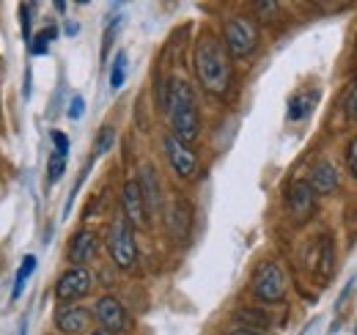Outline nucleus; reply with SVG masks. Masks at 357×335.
I'll return each mask as SVG.
<instances>
[{
    "instance_id": "15",
    "label": "nucleus",
    "mask_w": 357,
    "mask_h": 335,
    "mask_svg": "<svg viewBox=\"0 0 357 335\" xmlns=\"http://www.w3.org/2000/svg\"><path fill=\"white\" fill-rule=\"evenodd\" d=\"M190 225H192V207H190V201L174 198L171 211H168V231H171L176 239H187Z\"/></svg>"
},
{
    "instance_id": "8",
    "label": "nucleus",
    "mask_w": 357,
    "mask_h": 335,
    "mask_svg": "<svg viewBox=\"0 0 357 335\" xmlns=\"http://www.w3.org/2000/svg\"><path fill=\"white\" fill-rule=\"evenodd\" d=\"M165 154L171 160V168L176 170L181 179H192L198 173V157L190 149V143H181L174 135H165Z\"/></svg>"
},
{
    "instance_id": "20",
    "label": "nucleus",
    "mask_w": 357,
    "mask_h": 335,
    "mask_svg": "<svg viewBox=\"0 0 357 335\" xmlns=\"http://www.w3.org/2000/svg\"><path fill=\"white\" fill-rule=\"evenodd\" d=\"M127 77V52H119L116 55V64H113V75H110V85L113 88H121Z\"/></svg>"
},
{
    "instance_id": "9",
    "label": "nucleus",
    "mask_w": 357,
    "mask_h": 335,
    "mask_svg": "<svg viewBox=\"0 0 357 335\" xmlns=\"http://www.w3.org/2000/svg\"><path fill=\"white\" fill-rule=\"evenodd\" d=\"M313 207H316V193L311 190V184L308 181H294L289 187V211H291V217L297 223H303V220L311 217Z\"/></svg>"
},
{
    "instance_id": "26",
    "label": "nucleus",
    "mask_w": 357,
    "mask_h": 335,
    "mask_svg": "<svg viewBox=\"0 0 357 335\" xmlns=\"http://www.w3.org/2000/svg\"><path fill=\"white\" fill-rule=\"evenodd\" d=\"M256 8H259V17H261V20H272V17H275V11H278V6H275V3H259Z\"/></svg>"
},
{
    "instance_id": "5",
    "label": "nucleus",
    "mask_w": 357,
    "mask_h": 335,
    "mask_svg": "<svg viewBox=\"0 0 357 335\" xmlns=\"http://www.w3.org/2000/svg\"><path fill=\"white\" fill-rule=\"evenodd\" d=\"M223 36H225V47H228V52L234 58H248L256 50V44H259L256 25L250 20H245V17H231L225 22Z\"/></svg>"
},
{
    "instance_id": "2",
    "label": "nucleus",
    "mask_w": 357,
    "mask_h": 335,
    "mask_svg": "<svg viewBox=\"0 0 357 335\" xmlns=\"http://www.w3.org/2000/svg\"><path fill=\"white\" fill-rule=\"evenodd\" d=\"M165 107L171 116V135L178 137L181 143H192L201 132V116H198V102L192 94V85L181 77H174L168 83L165 94Z\"/></svg>"
},
{
    "instance_id": "10",
    "label": "nucleus",
    "mask_w": 357,
    "mask_h": 335,
    "mask_svg": "<svg viewBox=\"0 0 357 335\" xmlns=\"http://www.w3.org/2000/svg\"><path fill=\"white\" fill-rule=\"evenodd\" d=\"M308 267L319 275V281H330L333 275V267H335V251H333V239L330 237H321L316 245H313L311 255H308Z\"/></svg>"
},
{
    "instance_id": "16",
    "label": "nucleus",
    "mask_w": 357,
    "mask_h": 335,
    "mask_svg": "<svg viewBox=\"0 0 357 335\" xmlns=\"http://www.w3.org/2000/svg\"><path fill=\"white\" fill-rule=\"evenodd\" d=\"M311 190L313 193H333L338 187V176H335V168L330 163H319L311 170Z\"/></svg>"
},
{
    "instance_id": "18",
    "label": "nucleus",
    "mask_w": 357,
    "mask_h": 335,
    "mask_svg": "<svg viewBox=\"0 0 357 335\" xmlns=\"http://www.w3.org/2000/svg\"><path fill=\"white\" fill-rule=\"evenodd\" d=\"M36 269V255H25L22 258V264H20V269H17V281H14V292H11V299H17L22 289H25V283H28V278H31V272Z\"/></svg>"
},
{
    "instance_id": "1",
    "label": "nucleus",
    "mask_w": 357,
    "mask_h": 335,
    "mask_svg": "<svg viewBox=\"0 0 357 335\" xmlns=\"http://www.w3.org/2000/svg\"><path fill=\"white\" fill-rule=\"evenodd\" d=\"M195 75L204 85L206 94L223 96L231 85V66H228V52L212 34L201 36L195 44Z\"/></svg>"
},
{
    "instance_id": "13",
    "label": "nucleus",
    "mask_w": 357,
    "mask_h": 335,
    "mask_svg": "<svg viewBox=\"0 0 357 335\" xmlns=\"http://www.w3.org/2000/svg\"><path fill=\"white\" fill-rule=\"evenodd\" d=\"M121 201H124V217L132 225H146V201H143V193H140L137 181H127L124 184Z\"/></svg>"
},
{
    "instance_id": "28",
    "label": "nucleus",
    "mask_w": 357,
    "mask_h": 335,
    "mask_svg": "<svg viewBox=\"0 0 357 335\" xmlns=\"http://www.w3.org/2000/svg\"><path fill=\"white\" fill-rule=\"evenodd\" d=\"M55 36H58V31H55V28H45V31H42V34H39V36H36V39H39V42H52V39H55Z\"/></svg>"
},
{
    "instance_id": "6",
    "label": "nucleus",
    "mask_w": 357,
    "mask_h": 335,
    "mask_svg": "<svg viewBox=\"0 0 357 335\" xmlns=\"http://www.w3.org/2000/svg\"><path fill=\"white\" fill-rule=\"evenodd\" d=\"M93 313H96V322L102 325V330H107V333H113V335L127 333V330L132 327L130 313L124 311V305H121L116 297H99Z\"/></svg>"
},
{
    "instance_id": "24",
    "label": "nucleus",
    "mask_w": 357,
    "mask_h": 335,
    "mask_svg": "<svg viewBox=\"0 0 357 335\" xmlns=\"http://www.w3.org/2000/svg\"><path fill=\"white\" fill-rule=\"evenodd\" d=\"M344 107H347V116L357 119V80H355V85L349 88V94H347V102H344Z\"/></svg>"
},
{
    "instance_id": "22",
    "label": "nucleus",
    "mask_w": 357,
    "mask_h": 335,
    "mask_svg": "<svg viewBox=\"0 0 357 335\" xmlns=\"http://www.w3.org/2000/svg\"><path fill=\"white\" fill-rule=\"evenodd\" d=\"M113 137H116V132H113L110 126H105V129L99 132V140H96V154H105V151L113 146Z\"/></svg>"
},
{
    "instance_id": "32",
    "label": "nucleus",
    "mask_w": 357,
    "mask_h": 335,
    "mask_svg": "<svg viewBox=\"0 0 357 335\" xmlns=\"http://www.w3.org/2000/svg\"><path fill=\"white\" fill-rule=\"evenodd\" d=\"M20 335H25V330H20Z\"/></svg>"
},
{
    "instance_id": "31",
    "label": "nucleus",
    "mask_w": 357,
    "mask_h": 335,
    "mask_svg": "<svg viewBox=\"0 0 357 335\" xmlns=\"http://www.w3.org/2000/svg\"><path fill=\"white\" fill-rule=\"evenodd\" d=\"M91 335H113V333H107V330H93Z\"/></svg>"
},
{
    "instance_id": "23",
    "label": "nucleus",
    "mask_w": 357,
    "mask_h": 335,
    "mask_svg": "<svg viewBox=\"0 0 357 335\" xmlns=\"http://www.w3.org/2000/svg\"><path fill=\"white\" fill-rule=\"evenodd\" d=\"M52 143H55V154L66 157V151H69V137H66L61 129H55V132H52Z\"/></svg>"
},
{
    "instance_id": "21",
    "label": "nucleus",
    "mask_w": 357,
    "mask_h": 335,
    "mask_svg": "<svg viewBox=\"0 0 357 335\" xmlns=\"http://www.w3.org/2000/svg\"><path fill=\"white\" fill-rule=\"evenodd\" d=\"M63 170H66V157L52 154V157H50V163H47V179L55 184V181L63 176Z\"/></svg>"
},
{
    "instance_id": "7",
    "label": "nucleus",
    "mask_w": 357,
    "mask_h": 335,
    "mask_svg": "<svg viewBox=\"0 0 357 335\" xmlns=\"http://www.w3.org/2000/svg\"><path fill=\"white\" fill-rule=\"evenodd\" d=\"M89 292H91V275H89V269H83V267L66 269V272L58 278V283H55V297H58L61 302H75V299L86 297Z\"/></svg>"
},
{
    "instance_id": "19",
    "label": "nucleus",
    "mask_w": 357,
    "mask_h": 335,
    "mask_svg": "<svg viewBox=\"0 0 357 335\" xmlns=\"http://www.w3.org/2000/svg\"><path fill=\"white\" fill-rule=\"evenodd\" d=\"M311 99H316V94H308V96H294L291 99V105H289V119L291 121H300V119H305L308 113H311Z\"/></svg>"
},
{
    "instance_id": "3",
    "label": "nucleus",
    "mask_w": 357,
    "mask_h": 335,
    "mask_svg": "<svg viewBox=\"0 0 357 335\" xmlns=\"http://www.w3.org/2000/svg\"><path fill=\"white\" fill-rule=\"evenodd\" d=\"M107 251L110 258L116 261V267L121 269H130L137 261V245H135V234H132V223L119 214L110 225V234H107Z\"/></svg>"
},
{
    "instance_id": "4",
    "label": "nucleus",
    "mask_w": 357,
    "mask_h": 335,
    "mask_svg": "<svg viewBox=\"0 0 357 335\" xmlns=\"http://www.w3.org/2000/svg\"><path fill=\"white\" fill-rule=\"evenodd\" d=\"M253 294L261 302H280L286 297V272L280 269V264L275 261L259 264L253 275Z\"/></svg>"
},
{
    "instance_id": "17",
    "label": "nucleus",
    "mask_w": 357,
    "mask_h": 335,
    "mask_svg": "<svg viewBox=\"0 0 357 335\" xmlns=\"http://www.w3.org/2000/svg\"><path fill=\"white\" fill-rule=\"evenodd\" d=\"M234 319L242 322V325H248V330H259V333L264 327H269V316L264 311H259V308H239L234 313Z\"/></svg>"
},
{
    "instance_id": "12",
    "label": "nucleus",
    "mask_w": 357,
    "mask_h": 335,
    "mask_svg": "<svg viewBox=\"0 0 357 335\" xmlns=\"http://www.w3.org/2000/svg\"><path fill=\"white\" fill-rule=\"evenodd\" d=\"M89 325H91V311L80 308V305L63 308V311H58V316H55V327L66 335L86 333V330H89Z\"/></svg>"
},
{
    "instance_id": "11",
    "label": "nucleus",
    "mask_w": 357,
    "mask_h": 335,
    "mask_svg": "<svg viewBox=\"0 0 357 335\" xmlns=\"http://www.w3.org/2000/svg\"><path fill=\"white\" fill-rule=\"evenodd\" d=\"M140 193H143V201H146V211L157 214L162 207V190H160V179H157V170L154 165H143L140 168Z\"/></svg>"
},
{
    "instance_id": "30",
    "label": "nucleus",
    "mask_w": 357,
    "mask_h": 335,
    "mask_svg": "<svg viewBox=\"0 0 357 335\" xmlns=\"http://www.w3.org/2000/svg\"><path fill=\"white\" fill-rule=\"evenodd\" d=\"M63 31H66L69 36H75V34H77V22H66V28H63Z\"/></svg>"
},
{
    "instance_id": "29",
    "label": "nucleus",
    "mask_w": 357,
    "mask_h": 335,
    "mask_svg": "<svg viewBox=\"0 0 357 335\" xmlns=\"http://www.w3.org/2000/svg\"><path fill=\"white\" fill-rule=\"evenodd\" d=\"M228 335H267V333H259V330H248V327H239V330H231Z\"/></svg>"
},
{
    "instance_id": "25",
    "label": "nucleus",
    "mask_w": 357,
    "mask_h": 335,
    "mask_svg": "<svg viewBox=\"0 0 357 335\" xmlns=\"http://www.w3.org/2000/svg\"><path fill=\"white\" fill-rule=\"evenodd\" d=\"M83 113H86V102H83V96H75L72 99V105H69V119H83Z\"/></svg>"
},
{
    "instance_id": "27",
    "label": "nucleus",
    "mask_w": 357,
    "mask_h": 335,
    "mask_svg": "<svg viewBox=\"0 0 357 335\" xmlns=\"http://www.w3.org/2000/svg\"><path fill=\"white\" fill-rule=\"evenodd\" d=\"M347 163H349V168H352V173L357 176V137L349 143V151H347Z\"/></svg>"
},
{
    "instance_id": "14",
    "label": "nucleus",
    "mask_w": 357,
    "mask_h": 335,
    "mask_svg": "<svg viewBox=\"0 0 357 335\" xmlns=\"http://www.w3.org/2000/svg\"><path fill=\"white\" fill-rule=\"evenodd\" d=\"M99 253V237L93 231H80L75 234V239L69 242V261L75 267H83L86 261H91Z\"/></svg>"
}]
</instances>
